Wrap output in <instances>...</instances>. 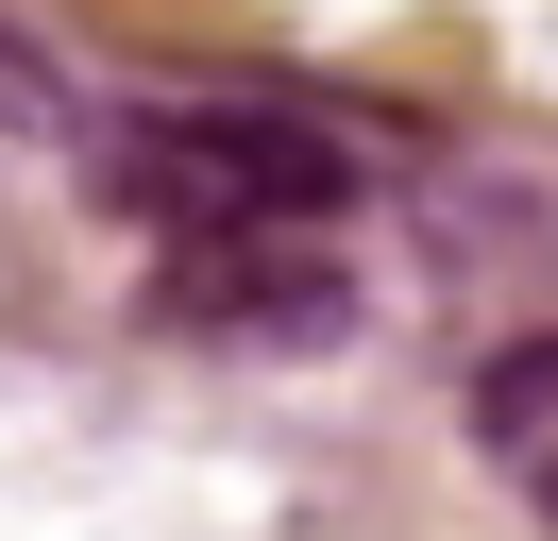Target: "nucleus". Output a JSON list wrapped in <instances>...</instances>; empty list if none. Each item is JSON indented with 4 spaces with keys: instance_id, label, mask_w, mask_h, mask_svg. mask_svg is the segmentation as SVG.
Segmentation results:
<instances>
[{
    "instance_id": "1",
    "label": "nucleus",
    "mask_w": 558,
    "mask_h": 541,
    "mask_svg": "<svg viewBox=\"0 0 558 541\" xmlns=\"http://www.w3.org/2000/svg\"><path fill=\"white\" fill-rule=\"evenodd\" d=\"M119 203L153 237H305L355 203V153L305 119H238V101H186V119L119 135Z\"/></svg>"
},
{
    "instance_id": "2",
    "label": "nucleus",
    "mask_w": 558,
    "mask_h": 541,
    "mask_svg": "<svg viewBox=\"0 0 558 541\" xmlns=\"http://www.w3.org/2000/svg\"><path fill=\"white\" fill-rule=\"evenodd\" d=\"M474 440H490V473H508V491L558 525V322L508 338V356L474 372Z\"/></svg>"
},
{
    "instance_id": "3",
    "label": "nucleus",
    "mask_w": 558,
    "mask_h": 541,
    "mask_svg": "<svg viewBox=\"0 0 558 541\" xmlns=\"http://www.w3.org/2000/svg\"><path fill=\"white\" fill-rule=\"evenodd\" d=\"M0 135H69V85H51V51L17 17H0Z\"/></svg>"
}]
</instances>
